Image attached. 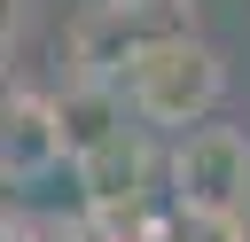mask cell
I'll return each instance as SVG.
<instances>
[{
    "mask_svg": "<svg viewBox=\"0 0 250 242\" xmlns=\"http://www.w3.org/2000/svg\"><path fill=\"white\" fill-rule=\"evenodd\" d=\"M117 86H125L133 125H148V133H188V125H203V117L227 101V55H219L203 31H180V39L141 47Z\"/></svg>",
    "mask_w": 250,
    "mask_h": 242,
    "instance_id": "6da1fadb",
    "label": "cell"
},
{
    "mask_svg": "<svg viewBox=\"0 0 250 242\" xmlns=\"http://www.w3.org/2000/svg\"><path fill=\"white\" fill-rule=\"evenodd\" d=\"M164 195L188 226H227L250 203V133L234 125H188L164 148Z\"/></svg>",
    "mask_w": 250,
    "mask_h": 242,
    "instance_id": "7a4b0ae2",
    "label": "cell"
},
{
    "mask_svg": "<svg viewBox=\"0 0 250 242\" xmlns=\"http://www.w3.org/2000/svg\"><path fill=\"white\" fill-rule=\"evenodd\" d=\"M195 31V0H148V8H109V0H86L62 31V62L86 70V78H125V62L156 39H180Z\"/></svg>",
    "mask_w": 250,
    "mask_h": 242,
    "instance_id": "3957f363",
    "label": "cell"
},
{
    "mask_svg": "<svg viewBox=\"0 0 250 242\" xmlns=\"http://www.w3.org/2000/svg\"><path fill=\"white\" fill-rule=\"evenodd\" d=\"M70 180L86 195V219L109 226V219H133L156 187V133L148 125H117L109 141H94L86 156H70Z\"/></svg>",
    "mask_w": 250,
    "mask_h": 242,
    "instance_id": "277c9868",
    "label": "cell"
},
{
    "mask_svg": "<svg viewBox=\"0 0 250 242\" xmlns=\"http://www.w3.org/2000/svg\"><path fill=\"white\" fill-rule=\"evenodd\" d=\"M70 164L55 94L39 86H0V187H39Z\"/></svg>",
    "mask_w": 250,
    "mask_h": 242,
    "instance_id": "5b68a950",
    "label": "cell"
},
{
    "mask_svg": "<svg viewBox=\"0 0 250 242\" xmlns=\"http://www.w3.org/2000/svg\"><path fill=\"white\" fill-rule=\"evenodd\" d=\"M55 117H62V148H70V156H86V148L109 141L117 125H133L125 86H117V78H86V70H62V86H55Z\"/></svg>",
    "mask_w": 250,
    "mask_h": 242,
    "instance_id": "8992f818",
    "label": "cell"
},
{
    "mask_svg": "<svg viewBox=\"0 0 250 242\" xmlns=\"http://www.w3.org/2000/svg\"><path fill=\"white\" fill-rule=\"evenodd\" d=\"M23 23H31V0H0V62L16 55V39H23Z\"/></svg>",
    "mask_w": 250,
    "mask_h": 242,
    "instance_id": "52a82bcc",
    "label": "cell"
},
{
    "mask_svg": "<svg viewBox=\"0 0 250 242\" xmlns=\"http://www.w3.org/2000/svg\"><path fill=\"white\" fill-rule=\"evenodd\" d=\"M0 242H47V226H31V219H16V211H0Z\"/></svg>",
    "mask_w": 250,
    "mask_h": 242,
    "instance_id": "ba28073f",
    "label": "cell"
},
{
    "mask_svg": "<svg viewBox=\"0 0 250 242\" xmlns=\"http://www.w3.org/2000/svg\"><path fill=\"white\" fill-rule=\"evenodd\" d=\"M211 234H219V242H250V203H242V211H234L227 226H211Z\"/></svg>",
    "mask_w": 250,
    "mask_h": 242,
    "instance_id": "9c48e42d",
    "label": "cell"
},
{
    "mask_svg": "<svg viewBox=\"0 0 250 242\" xmlns=\"http://www.w3.org/2000/svg\"><path fill=\"white\" fill-rule=\"evenodd\" d=\"M109 8H148V0H109Z\"/></svg>",
    "mask_w": 250,
    "mask_h": 242,
    "instance_id": "30bf717a",
    "label": "cell"
},
{
    "mask_svg": "<svg viewBox=\"0 0 250 242\" xmlns=\"http://www.w3.org/2000/svg\"><path fill=\"white\" fill-rule=\"evenodd\" d=\"M0 195H8V187H0Z\"/></svg>",
    "mask_w": 250,
    "mask_h": 242,
    "instance_id": "8fae6325",
    "label": "cell"
}]
</instances>
